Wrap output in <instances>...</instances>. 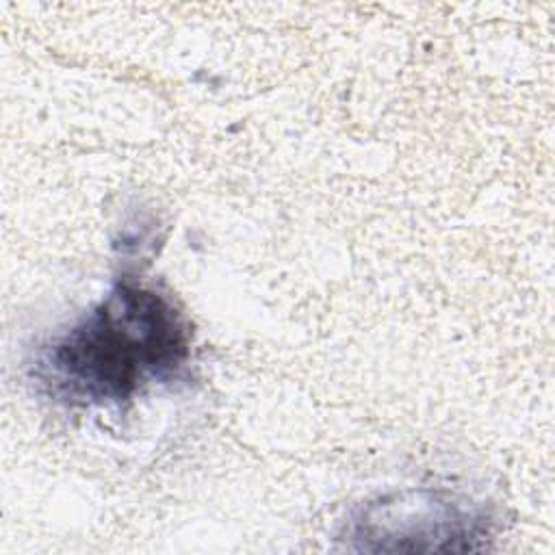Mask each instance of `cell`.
Returning <instances> with one entry per match:
<instances>
[{
	"instance_id": "obj_1",
	"label": "cell",
	"mask_w": 555,
	"mask_h": 555,
	"mask_svg": "<svg viewBox=\"0 0 555 555\" xmlns=\"http://www.w3.org/2000/svg\"><path fill=\"white\" fill-rule=\"evenodd\" d=\"M189 358L191 327L171 297L119 275L98 306L33 351L28 377L67 408H108L176 379Z\"/></svg>"
},
{
	"instance_id": "obj_2",
	"label": "cell",
	"mask_w": 555,
	"mask_h": 555,
	"mask_svg": "<svg viewBox=\"0 0 555 555\" xmlns=\"http://www.w3.org/2000/svg\"><path fill=\"white\" fill-rule=\"evenodd\" d=\"M488 533L490 520L481 505L434 488L369 499L349 516L345 531L353 548L373 553L473 551Z\"/></svg>"
}]
</instances>
